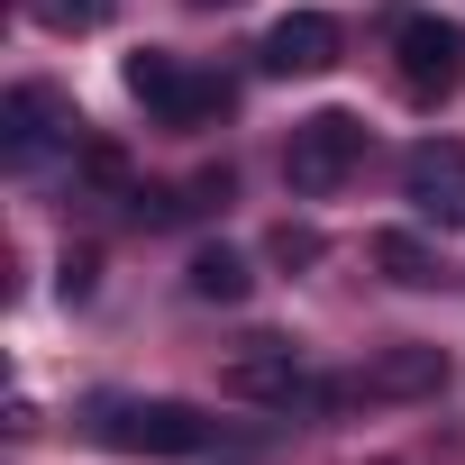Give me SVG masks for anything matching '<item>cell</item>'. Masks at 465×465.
Returning a JSON list of instances; mask_svg holds the SVG:
<instances>
[{
    "instance_id": "6da1fadb",
    "label": "cell",
    "mask_w": 465,
    "mask_h": 465,
    "mask_svg": "<svg viewBox=\"0 0 465 465\" xmlns=\"http://www.w3.org/2000/svg\"><path fill=\"white\" fill-rule=\"evenodd\" d=\"M92 438L119 447V456H201L210 447V420L192 401H101L92 411Z\"/></svg>"
},
{
    "instance_id": "7a4b0ae2",
    "label": "cell",
    "mask_w": 465,
    "mask_h": 465,
    "mask_svg": "<svg viewBox=\"0 0 465 465\" xmlns=\"http://www.w3.org/2000/svg\"><path fill=\"white\" fill-rule=\"evenodd\" d=\"M365 164V119L356 110H311V119H292V146H283V173H292V192H338L347 173Z\"/></svg>"
},
{
    "instance_id": "3957f363",
    "label": "cell",
    "mask_w": 465,
    "mask_h": 465,
    "mask_svg": "<svg viewBox=\"0 0 465 465\" xmlns=\"http://www.w3.org/2000/svg\"><path fill=\"white\" fill-rule=\"evenodd\" d=\"M128 101H146L164 128H201V119L228 110V83L183 74V55H164V46H137V55H128Z\"/></svg>"
},
{
    "instance_id": "277c9868",
    "label": "cell",
    "mask_w": 465,
    "mask_h": 465,
    "mask_svg": "<svg viewBox=\"0 0 465 465\" xmlns=\"http://www.w3.org/2000/svg\"><path fill=\"white\" fill-rule=\"evenodd\" d=\"M83 137V119L46 92V83H19L10 101H0V155H10V164H46L55 146H74Z\"/></svg>"
},
{
    "instance_id": "5b68a950",
    "label": "cell",
    "mask_w": 465,
    "mask_h": 465,
    "mask_svg": "<svg viewBox=\"0 0 465 465\" xmlns=\"http://www.w3.org/2000/svg\"><path fill=\"white\" fill-rule=\"evenodd\" d=\"M401 192H411L420 219L465 228V146H456V137H420V146L401 155Z\"/></svg>"
},
{
    "instance_id": "8992f818",
    "label": "cell",
    "mask_w": 465,
    "mask_h": 465,
    "mask_svg": "<svg viewBox=\"0 0 465 465\" xmlns=\"http://www.w3.org/2000/svg\"><path fill=\"white\" fill-rule=\"evenodd\" d=\"M392 55H401V92L411 101H447L456 92V64H465V37L447 19H401L392 28Z\"/></svg>"
},
{
    "instance_id": "52a82bcc",
    "label": "cell",
    "mask_w": 465,
    "mask_h": 465,
    "mask_svg": "<svg viewBox=\"0 0 465 465\" xmlns=\"http://www.w3.org/2000/svg\"><path fill=\"white\" fill-rule=\"evenodd\" d=\"M219 383L238 392V401H274V411H302V392H311V374H302V356L283 338H247L238 356H228Z\"/></svg>"
},
{
    "instance_id": "ba28073f",
    "label": "cell",
    "mask_w": 465,
    "mask_h": 465,
    "mask_svg": "<svg viewBox=\"0 0 465 465\" xmlns=\"http://www.w3.org/2000/svg\"><path fill=\"white\" fill-rule=\"evenodd\" d=\"M338 46H347V37H338V19H329V10H292V19H274V28H265V46H256V55H265V74H329V64H338Z\"/></svg>"
},
{
    "instance_id": "9c48e42d",
    "label": "cell",
    "mask_w": 465,
    "mask_h": 465,
    "mask_svg": "<svg viewBox=\"0 0 465 465\" xmlns=\"http://www.w3.org/2000/svg\"><path fill=\"white\" fill-rule=\"evenodd\" d=\"M447 383V356L438 347H383L374 365H365V392H392V401H420V392H438Z\"/></svg>"
},
{
    "instance_id": "30bf717a",
    "label": "cell",
    "mask_w": 465,
    "mask_h": 465,
    "mask_svg": "<svg viewBox=\"0 0 465 465\" xmlns=\"http://www.w3.org/2000/svg\"><path fill=\"white\" fill-rule=\"evenodd\" d=\"M192 302H247V265L228 247H201L192 256Z\"/></svg>"
},
{
    "instance_id": "8fae6325",
    "label": "cell",
    "mask_w": 465,
    "mask_h": 465,
    "mask_svg": "<svg viewBox=\"0 0 465 465\" xmlns=\"http://www.w3.org/2000/svg\"><path fill=\"white\" fill-rule=\"evenodd\" d=\"M374 265H383L392 283H411V292H420V283H438V265H429V247L411 238V228H383V238H374Z\"/></svg>"
},
{
    "instance_id": "7c38bea8",
    "label": "cell",
    "mask_w": 465,
    "mask_h": 465,
    "mask_svg": "<svg viewBox=\"0 0 465 465\" xmlns=\"http://www.w3.org/2000/svg\"><path fill=\"white\" fill-rule=\"evenodd\" d=\"M119 10V0H37V19L55 28V37H83V28H101Z\"/></svg>"
},
{
    "instance_id": "4fadbf2b",
    "label": "cell",
    "mask_w": 465,
    "mask_h": 465,
    "mask_svg": "<svg viewBox=\"0 0 465 465\" xmlns=\"http://www.w3.org/2000/svg\"><path fill=\"white\" fill-rule=\"evenodd\" d=\"M274 256H283V265H320V238H311V228H292V219H283V228H274Z\"/></svg>"
},
{
    "instance_id": "5bb4252c",
    "label": "cell",
    "mask_w": 465,
    "mask_h": 465,
    "mask_svg": "<svg viewBox=\"0 0 465 465\" xmlns=\"http://www.w3.org/2000/svg\"><path fill=\"white\" fill-rule=\"evenodd\" d=\"M92 274H101V256H64V292H74V302L92 292Z\"/></svg>"
},
{
    "instance_id": "9a60e30c",
    "label": "cell",
    "mask_w": 465,
    "mask_h": 465,
    "mask_svg": "<svg viewBox=\"0 0 465 465\" xmlns=\"http://www.w3.org/2000/svg\"><path fill=\"white\" fill-rule=\"evenodd\" d=\"M201 10H210V0H201Z\"/></svg>"
}]
</instances>
